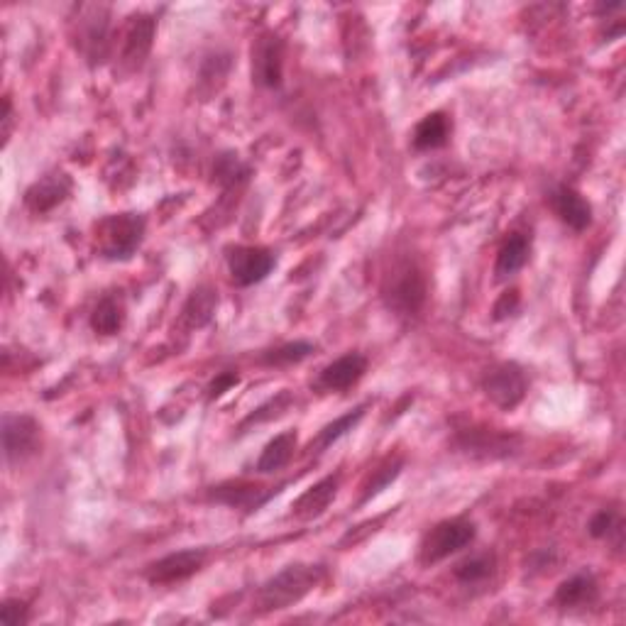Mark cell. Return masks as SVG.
<instances>
[{
    "instance_id": "277c9868",
    "label": "cell",
    "mask_w": 626,
    "mask_h": 626,
    "mask_svg": "<svg viewBox=\"0 0 626 626\" xmlns=\"http://www.w3.org/2000/svg\"><path fill=\"white\" fill-rule=\"evenodd\" d=\"M76 47L91 67L103 64L111 52V13L103 5H84L76 23Z\"/></svg>"
},
{
    "instance_id": "4dcf8cb0",
    "label": "cell",
    "mask_w": 626,
    "mask_h": 626,
    "mask_svg": "<svg viewBox=\"0 0 626 626\" xmlns=\"http://www.w3.org/2000/svg\"><path fill=\"white\" fill-rule=\"evenodd\" d=\"M516 311H519V291L516 289L504 291V294L499 296L497 304H494V318H497V321H504V318L514 316Z\"/></svg>"
},
{
    "instance_id": "4fadbf2b",
    "label": "cell",
    "mask_w": 626,
    "mask_h": 626,
    "mask_svg": "<svg viewBox=\"0 0 626 626\" xmlns=\"http://www.w3.org/2000/svg\"><path fill=\"white\" fill-rule=\"evenodd\" d=\"M548 201H551L553 213H556L568 228H573L575 233L590 228L592 206L585 201V196L578 194L575 189H570V186H556V189L551 191V196H548Z\"/></svg>"
},
{
    "instance_id": "ffe728a7",
    "label": "cell",
    "mask_w": 626,
    "mask_h": 626,
    "mask_svg": "<svg viewBox=\"0 0 626 626\" xmlns=\"http://www.w3.org/2000/svg\"><path fill=\"white\" fill-rule=\"evenodd\" d=\"M450 130H453V123L446 113H431L416 125L414 130V147L421 152L428 150H438V147L448 145Z\"/></svg>"
},
{
    "instance_id": "7c38bea8",
    "label": "cell",
    "mask_w": 626,
    "mask_h": 626,
    "mask_svg": "<svg viewBox=\"0 0 626 626\" xmlns=\"http://www.w3.org/2000/svg\"><path fill=\"white\" fill-rule=\"evenodd\" d=\"M367 372V358L360 353H348L343 358L333 360L331 365L323 367L318 372L316 389L321 392H345V389L355 387Z\"/></svg>"
},
{
    "instance_id": "5bb4252c",
    "label": "cell",
    "mask_w": 626,
    "mask_h": 626,
    "mask_svg": "<svg viewBox=\"0 0 626 626\" xmlns=\"http://www.w3.org/2000/svg\"><path fill=\"white\" fill-rule=\"evenodd\" d=\"M71 194V179L64 172H52L27 189L25 206L32 213H49Z\"/></svg>"
},
{
    "instance_id": "83f0119b",
    "label": "cell",
    "mask_w": 626,
    "mask_h": 626,
    "mask_svg": "<svg viewBox=\"0 0 626 626\" xmlns=\"http://www.w3.org/2000/svg\"><path fill=\"white\" fill-rule=\"evenodd\" d=\"M590 534L595 538H612V536H622V516H619L617 509H602L590 519Z\"/></svg>"
},
{
    "instance_id": "9a60e30c",
    "label": "cell",
    "mask_w": 626,
    "mask_h": 626,
    "mask_svg": "<svg viewBox=\"0 0 626 626\" xmlns=\"http://www.w3.org/2000/svg\"><path fill=\"white\" fill-rule=\"evenodd\" d=\"M516 443H519V438L492 431V428H482V431L472 428V431L460 433L458 438V446L465 453L482 455V458H504V455H512Z\"/></svg>"
},
{
    "instance_id": "44dd1931",
    "label": "cell",
    "mask_w": 626,
    "mask_h": 626,
    "mask_svg": "<svg viewBox=\"0 0 626 626\" xmlns=\"http://www.w3.org/2000/svg\"><path fill=\"white\" fill-rule=\"evenodd\" d=\"M218 306V294L211 287H199L186 301L184 311H181V323H184L189 331L194 328H203L206 323H211L213 313Z\"/></svg>"
},
{
    "instance_id": "7a4b0ae2",
    "label": "cell",
    "mask_w": 626,
    "mask_h": 626,
    "mask_svg": "<svg viewBox=\"0 0 626 626\" xmlns=\"http://www.w3.org/2000/svg\"><path fill=\"white\" fill-rule=\"evenodd\" d=\"M384 304L397 316H416L426 304L428 284L424 269L414 260H399L382 287Z\"/></svg>"
},
{
    "instance_id": "f1b7e54d",
    "label": "cell",
    "mask_w": 626,
    "mask_h": 626,
    "mask_svg": "<svg viewBox=\"0 0 626 626\" xmlns=\"http://www.w3.org/2000/svg\"><path fill=\"white\" fill-rule=\"evenodd\" d=\"M399 470H402V460H394V463L384 465V468H380L375 472V477L370 480V485L365 487V494H362V502H367V499H372L375 494H380L384 487L389 485V482L394 480V477L399 475Z\"/></svg>"
},
{
    "instance_id": "e0dca14e",
    "label": "cell",
    "mask_w": 626,
    "mask_h": 626,
    "mask_svg": "<svg viewBox=\"0 0 626 626\" xmlns=\"http://www.w3.org/2000/svg\"><path fill=\"white\" fill-rule=\"evenodd\" d=\"M338 485H340V477L331 475V477H323L321 482L309 487L299 499L294 502V516L296 519H316L331 507V502L336 499L338 494Z\"/></svg>"
},
{
    "instance_id": "52a82bcc",
    "label": "cell",
    "mask_w": 626,
    "mask_h": 626,
    "mask_svg": "<svg viewBox=\"0 0 626 626\" xmlns=\"http://www.w3.org/2000/svg\"><path fill=\"white\" fill-rule=\"evenodd\" d=\"M157 20L147 13H137L128 20L123 30V42H120V67L128 74H133L150 57L152 45H155Z\"/></svg>"
},
{
    "instance_id": "30bf717a",
    "label": "cell",
    "mask_w": 626,
    "mask_h": 626,
    "mask_svg": "<svg viewBox=\"0 0 626 626\" xmlns=\"http://www.w3.org/2000/svg\"><path fill=\"white\" fill-rule=\"evenodd\" d=\"M277 260H274V252L267 247H255V245H240L235 250H230L228 255V269L230 279H233L238 287H252V284H260L262 279H267V274L272 272Z\"/></svg>"
},
{
    "instance_id": "ba28073f",
    "label": "cell",
    "mask_w": 626,
    "mask_h": 626,
    "mask_svg": "<svg viewBox=\"0 0 626 626\" xmlns=\"http://www.w3.org/2000/svg\"><path fill=\"white\" fill-rule=\"evenodd\" d=\"M284 79V42L274 32H265L252 45V81L265 89H277Z\"/></svg>"
},
{
    "instance_id": "1f68e13d",
    "label": "cell",
    "mask_w": 626,
    "mask_h": 626,
    "mask_svg": "<svg viewBox=\"0 0 626 626\" xmlns=\"http://www.w3.org/2000/svg\"><path fill=\"white\" fill-rule=\"evenodd\" d=\"M238 382L240 377L235 375V372H221V375L211 382V387H208V399L223 397V394L228 392V389H233Z\"/></svg>"
},
{
    "instance_id": "5b68a950",
    "label": "cell",
    "mask_w": 626,
    "mask_h": 626,
    "mask_svg": "<svg viewBox=\"0 0 626 626\" xmlns=\"http://www.w3.org/2000/svg\"><path fill=\"white\" fill-rule=\"evenodd\" d=\"M475 536H477L475 524L468 519L441 521V524L433 526V529L424 536V541H421L419 560L424 565L441 563V560L450 558L453 553L468 548L470 543L475 541Z\"/></svg>"
},
{
    "instance_id": "4316f807",
    "label": "cell",
    "mask_w": 626,
    "mask_h": 626,
    "mask_svg": "<svg viewBox=\"0 0 626 626\" xmlns=\"http://www.w3.org/2000/svg\"><path fill=\"white\" fill-rule=\"evenodd\" d=\"M213 177H216L218 184L235 186L238 181H245L250 177V167L240 162L238 155H233V152H223L213 162Z\"/></svg>"
},
{
    "instance_id": "d4e9b609",
    "label": "cell",
    "mask_w": 626,
    "mask_h": 626,
    "mask_svg": "<svg viewBox=\"0 0 626 626\" xmlns=\"http://www.w3.org/2000/svg\"><path fill=\"white\" fill-rule=\"evenodd\" d=\"M497 568V558L494 553H477V556L465 558L463 563L455 565V578L463 585H477V582H485Z\"/></svg>"
},
{
    "instance_id": "9c48e42d",
    "label": "cell",
    "mask_w": 626,
    "mask_h": 626,
    "mask_svg": "<svg viewBox=\"0 0 626 626\" xmlns=\"http://www.w3.org/2000/svg\"><path fill=\"white\" fill-rule=\"evenodd\" d=\"M40 450V424L32 416L18 414L3 419V453L8 465L25 463Z\"/></svg>"
},
{
    "instance_id": "8fae6325",
    "label": "cell",
    "mask_w": 626,
    "mask_h": 626,
    "mask_svg": "<svg viewBox=\"0 0 626 626\" xmlns=\"http://www.w3.org/2000/svg\"><path fill=\"white\" fill-rule=\"evenodd\" d=\"M208 551L206 548H186V551L169 553V556L155 560L152 565H147V580L152 585H174L191 575H196L206 565Z\"/></svg>"
},
{
    "instance_id": "6da1fadb",
    "label": "cell",
    "mask_w": 626,
    "mask_h": 626,
    "mask_svg": "<svg viewBox=\"0 0 626 626\" xmlns=\"http://www.w3.org/2000/svg\"><path fill=\"white\" fill-rule=\"evenodd\" d=\"M323 575H326L323 565H289V568H284L282 573L269 578L260 587V592H257V607H260V612L287 609L291 604L304 600L311 590H316L321 585Z\"/></svg>"
},
{
    "instance_id": "603a6c76",
    "label": "cell",
    "mask_w": 626,
    "mask_h": 626,
    "mask_svg": "<svg viewBox=\"0 0 626 626\" xmlns=\"http://www.w3.org/2000/svg\"><path fill=\"white\" fill-rule=\"evenodd\" d=\"M125 326V306L120 296H103L91 313V328L101 336H115Z\"/></svg>"
},
{
    "instance_id": "8992f818",
    "label": "cell",
    "mask_w": 626,
    "mask_h": 626,
    "mask_svg": "<svg viewBox=\"0 0 626 626\" xmlns=\"http://www.w3.org/2000/svg\"><path fill=\"white\" fill-rule=\"evenodd\" d=\"M482 389H485L487 399L494 406H499L502 411H512L526 397L529 382H526L524 370L519 365H514V362H499V365H494L485 372Z\"/></svg>"
},
{
    "instance_id": "d6986e66",
    "label": "cell",
    "mask_w": 626,
    "mask_h": 626,
    "mask_svg": "<svg viewBox=\"0 0 626 626\" xmlns=\"http://www.w3.org/2000/svg\"><path fill=\"white\" fill-rule=\"evenodd\" d=\"M529 255H531V240L526 238L524 233L509 235L507 243L499 247L497 265H494V274H497L499 282L514 277V274L519 272L526 262H529Z\"/></svg>"
},
{
    "instance_id": "484cf974",
    "label": "cell",
    "mask_w": 626,
    "mask_h": 626,
    "mask_svg": "<svg viewBox=\"0 0 626 626\" xmlns=\"http://www.w3.org/2000/svg\"><path fill=\"white\" fill-rule=\"evenodd\" d=\"M313 353V343L309 340H294V343H284L279 348L267 350L262 355V362L269 367H287V365H296V362L306 360Z\"/></svg>"
},
{
    "instance_id": "7402d4cb",
    "label": "cell",
    "mask_w": 626,
    "mask_h": 626,
    "mask_svg": "<svg viewBox=\"0 0 626 626\" xmlns=\"http://www.w3.org/2000/svg\"><path fill=\"white\" fill-rule=\"evenodd\" d=\"M296 450V433L294 431H284L279 436H274L272 441L267 443L265 450H262L260 460H257V472H277L282 468H287L294 458Z\"/></svg>"
},
{
    "instance_id": "d6a6232c",
    "label": "cell",
    "mask_w": 626,
    "mask_h": 626,
    "mask_svg": "<svg viewBox=\"0 0 626 626\" xmlns=\"http://www.w3.org/2000/svg\"><path fill=\"white\" fill-rule=\"evenodd\" d=\"M10 125H13V108H10V98L3 101V137L8 140Z\"/></svg>"
},
{
    "instance_id": "ac0fdd59",
    "label": "cell",
    "mask_w": 626,
    "mask_h": 626,
    "mask_svg": "<svg viewBox=\"0 0 626 626\" xmlns=\"http://www.w3.org/2000/svg\"><path fill=\"white\" fill-rule=\"evenodd\" d=\"M600 595V585L592 573H578L573 578L563 580L556 590V604L563 609L590 607Z\"/></svg>"
},
{
    "instance_id": "3957f363",
    "label": "cell",
    "mask_w": 626,
    "mask_h": 626,
    "mask_svg": "<svg viewBox=\"0 0 626 626\" xmlns=\"http://www.w3.org/2000/svg\"><path fill=\"white\" fill-rule=\"evenodd\" d=\"M145 238V218L140 213H120L98 223L96 243L106 260H128Z\"/></svg>"
},
{
    "instance_id": "2e32d148",
    "label": "cell",
    "mask_w": 626,
    "mask_h": 626,
    "mask_svg": "<svg viewBox=\"0 0 626 626\" xmlns=\"http://www.w3.org/2000/svg\"><path fill=\"white\" fill-rule=\"evenodd\" d=\"M279 490L274 487H257V485H221L213 487L211 499L213 502H221L225 507L245 509V512H257L262 504L269 502Z\"/></svg>"
},
{
    "instance_id": "f546056e",
    "label": "cell",
    "mask_w": 626,
    "mask_h": 626,
    "mask_svg": "<svg viewBox=\"0 0 626 626\" xmlns=\"http://www.w3.org/2000/svg\"><path fill=\"white\" fill-rule=\"evenodd\" d=\"M5 626H23L30 622V612H27V604L20 600H5L3 612H0Z\"/></svg>"
},
{
    "instance_id": "cb8c5ba5",
    "label": "cell",
    "mask_w": 626,
    "mask_h": 626,
    "mask_svg": "<svg viewBox=\"0 0 626 626\" xmlns=\"http://www.w3.org/2000/svg\"><path fill=\"white\" fill-rule=\"evenodd\" d=\"M365 409H367V404H362V406H358V409H353V411H348V414L340 416V419L331 421V424H328V426H323L321 433H318V436H316V441L311 443V450L313 448H316V450L328 448V446H331V443H336L338 438H343L345 433L353 431V428L358 426L362 419H365Z\"/></svg>"
}]
</instances>
